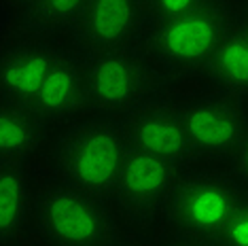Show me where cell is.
Segmentation results:
<instances>
[{"instance_id":"6da1fadb","label":"cell","mask_w":248,"mask_h":246,"mask_svg":"<svg viewBox=\"0 0 248 246\" xmlns=\"http://www.w3.org/2000/svg\"><path fill=\"white\" fill-rule=\"evenodd\" d=\"M240 7L229 0H210L204 7L170 19L149 21L140 49L159 72L176 77L202 75L223 38L238 19Z\"/></svg>"},{"instance_id":"7a4b0ae2","label":"cell","mask_w":248,"mask_h":246,"mask_svg":"<svg viewBox=\"0 0 248 246\" xmlns=\"http://www.w3.org/2000/svg\"><path fill=\"white\" fill-rule=\"evenodd\" d=\"M127 153L121 121L95 117L66 127L55 144L53 166L62 183L110 204Z\"/></svg>"},{"instance_id":"3957f363","label":"cell","mask_w":248,"mask_h":246,"mask_svg":"<svg viewBox=\"0 0 248 246\" xmlns=\"http://www.w3.org/2000/svg\"><path fill=\"white\" fill-rule=\"evenodd\" d=\"M87 110L102 119L123 117L157 96L159 70L140 45L83 55Z\"/></svg>"},{"instance_id":"277c9868","label":"cell","mask_w":248,"mask_h":246,"mask_svg":"<svg viewBox=\"0 0 248 246\" xmlns=\"http://www.w3.org/2000/svg\"><path fill=\"white\" fill-rule=\"evenodd\" d=\"M246 193L229 170H185L163 219L176 238L214 244Z\"/></svg>"},{"instance_id":"5b68a950","label":"cell","mask_w":248,"mask_h":246,"mask_svg":"<svg viewBox=\"0 0 248 246\" xmlns=\"http://www.w3.org/2000/svg\"><path fill=\"white\" fill-rule=\"evenodd\" d=\"M32 221L47 246H108L115 240L106 204L62 181L36 193Z\"/></svg>"},{"instance_id":"8992f818","label":"cell","mask_w":248,"mask_h":246,"mask_svg":"<svg viewBox=\"0 0 248 246\" xmlns=\"http://www.w3.org/2000/svg\"><path fill=\"white\" fill-rule=\"evenodd\" d=\"M180 106L193 164H229L248 132V104L206 89Z\"/></svg>"},{"instance_id":"52a82bcc","label":"cell","mask_w":248,"mask_h":246,"mask_svg":"<svg viewBox=\"0 0 248 246\" xmlns=\"http://www.w3.org/2000/svg\"><path fill=\"white\" fill-rule=\"evenodd\" d=\"M189 168L129 149L117 181L112 202L127 219L149 223L166 215L183 172Z\"/></svg>"},{"instance_id":"ba28073f","label":"cell","mask_w":248,"mask_h":246,"mask_svg":"<svg viewBox=\"0 0 248 246\" xmlns=\"http://www.w3.org/2000/svg\"><path fill=\"white\" fill-rule=\"evenodd\" d=\"M149 24L144 0H87L72 26L81 55L136 47Z\"/></svg>"},{"instance_id":"9c48e42d","label":"cell","mask_w":248,"mask_h":246,"mask_svg":"<svg viewBox=\"0 0 248 246\" xmlns=\"http://www.w3.org/2000/svg\"><path fill=\"white\" fill-rule=\"evenodd\" d=\"M129 149L142 151L172 164H193L183 121V106L172 98L155 96L121 119Z\"/></svg>"},{"instance_id":"30bf717a","label":"cell","mask_w":248,"mask_h":246,"mask_svg":"<svg viewBox=\"0 0 248 246\" xmlns=\"http://www.w3.org/2000/svg\"><path fill=\"white\" fill-rule=\"evenodd\" d=\"M30 108L41 117L45 125H70L83 110H87L83 55L58 47L51 68L30 102Z\"/></svg>"},{"instance_id":"8fae6325","label":"cell","mask_w":248,"mask_h":246,"mask_svg":"<svg viewBox=\"0 0 248 246\" xmlns=\"http://www.w3.org/2000/svg\"><path fill=\"white\" fill-rule=\"evenodd\" d=\"M58 47L47 41H24L0 55V100L30 106L53 64Z\"/></svg>"},{"instance_id":"7c38bea8","label":"cell","mask_w":248,"mask_h":246,"mask_svg":"<svg viewBox=\"0 0 248 246\" xmlns=\"http://www.w3.org/2000/svg\"><path fill=\"white\" fill-rule=\"evenodd\" d=\"M200 77H204L210 92L248 104V43L238 28V19Z\"/></svg>"},{"instance_id":"4fadbf2b","label":"cell","mask_w":248,"mask_h":246,"mask_svg":"<svg viewBox=\"0 0 248 246\" xmlns=\"http://www.w3.org/2000/svg\"><path fill=\"white\" fill-rule=\"evenodd\" d=\"M47 127L30 106L0 100V164H24L41 149Z\"/></svg>"},{"instance_id":"5bb4252c","label":"cell","mask_w":248,"mask_h":246,"mask_svg":"<svg viewBox=\"0 0 248 246\" xmlns=\"http://www.w3.org/2000/svg\"><path fill=\"white\" fill-rule=\"evenodd\" d=\"M32 184L21 164H0V242L17 238L34 210Z\"/></svg>"},{"instance_id":"9a60e30c","label":"cell","mask_w":248,"mask_h":246,"mask_svg":"<svg viewBox=\"0 0 248 246\" xmlns=\"http://www.w3.org/2000/svg\"><path fill=\"white\" fill-rule=\"evenodd\" d=\"M87 0H34L26 11L28 21L36 32L55 34L72 30Z\"/></svg>"},{"instance_id":"2e32d148","label":"cell","mask_w":248,"mask_h":246,"mask_svg":"<svg viewBox=\"0 0 248 246\" xmlns=\"http://www.w3.org/2000/svg\"><path fill=\"white\" fill-rule=\"evenodd\" d=\"M214 246H248V193L214 240Z\"/></svg>"},{"instance_id":"e0dca14e","label":"cell","mask_w":248,"mask_h":246,"mask_svg":"<svg viewBox=\"0 0 248 246\" xmlns=\"http://www.w3.org/2000/svg\"><path fill=\"white\" fill-rule=\"evenodd\" d=\"M206 2H210V0H144L149 21L176 17V15H183L193 9L204 7Z\"/></svg>"},{"instance_id":"ac0fdd59","label":"cell","mask_w":248,"mask_h":246,"mask_svg":"<svg viewBox=\"0 0 248 246\" xmlns=\"http://www.w3.org/2000/svg\"><path fill=\"white\" fill-rule=\"evenodd\" d=\"M229 172L248 191V132H246L244 140L240 142V147L235 149L233 157L229 159Z\"/></svg>"},{"instance_id":"d6986e66","label":"cell","mask_w":248,"mask_h":246,"mask_svg":"<svg viewBox=\"0 0 248 246\" xmlns=\"http://www.w3.org/2000/svg\"><path fill=\"white\" fill-rule=\"evenodd\" d=\"M166 246H214L212 242H200V240H187V238H174Z\"/></svg>"},{"instance_id":"ffe728a7","label":"cell","mask_w":248,"mask_h":246,"mask_svg":"<svg viewBox=\"0 0 248 246\" xmlns=\"http://www.w3.org/2000/svg\"><path fill=\"white\" fill-rule=\"evenodd\" d=\"M238 28L248 43V9H244V7H240V11H238Z\"/></svg>"},{"instance_id":"44dd1931","label":"cell","mask_w":248,"mask_h":246,"mask_svg":"<svg viewBox=\"0 0 248 246\" xmlns=\"http://www.w3.org/2000/svg\"><path fill=\"white\" fill-rule=\"evenodd\" d=\"M2 2H7L9 7H13V9H21V11H28L32 7V2L34 0H2Z\"/></svg>"},{"instance_id":"7402d4cb","label":"cell","mask_w":248,"mask_h":246,"mask_svg":"<svg viewBox=\"0 0 248 246\" xmlns=\"http://www.w3.org/2000/svg\"><path fill=\"white\" fill-rule=\"evenodd\" d=\"M108 246H134V244H127V242H117V240H112Z\"/></svg>"},{"instance_id":"603a6c76","label":"cell","mask_w":248,"mask_h":246,"mask_svg":"<svg viewBox=\"0 0 248 246\" xmlns=\"http://www.w3.org/2000/svg\"><path fill=\"white\" fill-rule=\"evenodd\" d=\"M242 7H244V9H248V0H246V2H244V4H242Z\"/></svg>"}]
</instances>
